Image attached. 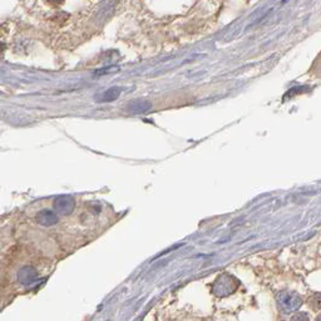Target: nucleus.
I'll return each mask as SVG.
<instances>
[{
    "label": "nucleus",
    "instance_id": "nucleus-4",
    "mask_svg": "<svg viewBox=\"0 0 321 321\" xmlns=\"http://www.w3.org/2000/svg\"><path fill=\"white\" fill-rule=\"evenodd\" d=\"M37 222L39 225L49 227V226H54L58 223V215L56 211L52 210H43L37 215Z\"/></svg>",
    "mask_w": 321,
    "mask_h": 321
},
{
    "label": "nucleus",
    "instance_id": "nucleus-6",
    "mask_svg": "<svg viewBox=\"0 0 321 321\" xmlns=\"http://www.w3.org/2000/svg\"><path fill=\"white\" fill-rule=\"evenodd\" d=\"M151 108V103L147 102V100H133L132 103H129L127 109L131 113H144L148 109Z\"/></svg>",
    "mask_w": 321,
    "mask_h": 321
},
{
    "label": "nucleus",
    "instance_id": "nucleus-5",
    "mask_svg": "<svg viewBox=\"0 0 321 321\" xmlns=\"http://www.w3.org/2000/svg\"><path fill=\"white\" fill-rule=\"evenodd\" d=\"M120 88L118 87H112L109 88V89H107V91L103 92L102 94H100V96L96 97L97 102H113V100H116L120 97Z\"/></svg>",
    "mask_w": 321,
    "mask_h": 321
},
{
    "label": "nucleus",
    "instance_id": "nucleus-1",
    "mask_svg": "<svg viewBox=\"0 0 321 321\" xmlns=\"http://www.w3.org/2000/svg\"><path fill=\"white\" fill-rule=\"evenodd\" d=\"M74 207H76V202H74L73 197L72 196H59L54 200V203H53V208L59 215H69V213L73 212Z\"/></svg>",
    "mask_w": 321,
    "mask_h": 321
},
{
    "label": "nucleus",
    "instance_id": "nucleus-3",
    "mask_svg": "<svg viewBox=\"0 0 321 321\" xmlns=\"http://www.w3.org/2000/svg\"><path fill=\"white\" fill-rule=\"evenodd\" d=\"M18 280L24 286H29L38 281V272L32 266H24L18 272Z\"/></svg>",
    "mask_w": 321,
    "mask_h": 321
},
{
    "label": "nucleus",
    "instance_id": "nucleus-2",
    "mask_svg": "<svg viewBox=\"0 0 321 321\" xmlns=\"http://www.w3.org/2000/svg\"><path fill=\"white\" fill-rule=\"evenodd\" d=\"M279 304L286 313H290V311L299 309V306L301 305V299L296 294L282 292L279 295Z\"/></svg>",
    "mask_w": 321,
    "mask_h": 321
}]
</instances>
